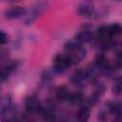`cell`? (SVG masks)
<instances>
[{
	"label": "cell",
	"instance_id": "1",
	"mask_svg": "<svg viewBox=\"0 0 122 122\" xmlns=\"http://www.w3.org/2000/svg\"><path fill=\"white\" fill-rule=\"evenodd\" d=\"M71 64L72 62L67 54H59L53 59V70L57 73H63Z\"/></svg>",
	"mask_w": 122,
	"mask_h": 122
},
{
	"label": "cell",
	"instance_id": "2",
	"mask_svg": "<svg viewBox=\"0 0 122 122\" xmlns=\"http://www.w3.org/2000/svg\"><path fill=\"white\" fill-rule=\"evenodd\" d=\"M91 78V72L86 70H78L76 71L72 76H71V81L78 86H84L88 80Z\"/></svg>",
	"mask_w": 122,
	"mask_h": 122
},
{
	"label": "cell",
	"instance_id": "3",
	"mask_svg": "<svg viewBox=\"0 0 122 122\" xmlns=\"http://www.w3.org/2000/svg\"><path fill=\"white\" fill-rule=\"evenodd\" d=\"M45 8H46V3H45V2H40V3L36 4V5L31 9V10L30 11L29 15L27 16V18H26V23H27V24L32 23V22L43 12V10H45Z\"/></svg>",
	"mask_w": 122,
	"mask_h": 122
},
{
	"label": "cell",
	"instance_id": "4",
	"mask_svg": "<svg viewBox=\"0 0 122 122\" xmlns=\"http://www.w3.org/2000/svg\"><path fill=\"white\" fill-rule=\"evenodd\" d=\"M26 13V10L22 7H12L5 10L4 15L7 19H15Z\"/></svg>",
	"mask_w": 122,
	"mask_h": 122
},
{
	"label": "cell",
	"instance_id": "5",
	"mask_svg": "<svg viewBox=\"0 0 122 122\" xmlns=\"http://www.w3.org/2000/svg\"><path fill=\"white\" fill-rule=\"evenodd\" d=\"M97 37L102 43L108 44L110 42L111 38L112 37L111 30H110V27H106V26L100 27L97 30Z\"/></svg>",
	"mask_w": 122,
	"mask_h": 122
},
{
	"label": "cell",
	"instance_id": "6",
	"mask_svg": "<svg viewBox=\"0 0 122 122\" xmlns=\"http://www.w3.org/2000/svg\"><path fill=\"white\" fill-rule=\"evenodd\" d=\"M25 106L28 112H33L40 109V102L35 96H29L25 100Z\"/></svg>",
	"mask_w": 122,
	"mask_h": 122
},
{
	"label": "cell",
	"instance_id": "7",
	"mask_svg": "<svg viewBox=\"0 0 122 122\" xmlns=\"http://www.w3.org/2000/svg\"><path fill=\"white\" fill-rule=\"evenodd\" d=\"M79 43H90L93 39V35L91 31L88 30H82L80 31L75 38Z\"/></svg>",
	"mask_w": 122,
	"mask_h": 122
},
{
	"label": "cell",
	"instance_id": "8",
	"mask_svg": "<svg viewBox=\"0 0 122 122\" xmlns=\"http://www.w3.org/2000/svg\"><path fill=\"white\" fill-rule=\"evenodd\" d=\"M71 92L65 88V87H60L56 90V97L59 99V100H62V101H65V100H68L70 99L71 97Z\"/></svg>",
	"mask_w": 122,
	"mask_h": 122
},
{
	"label": "cell",
	"instance_id": "9",
	"mask_svg": "<svg viewBox=\"0 0 122 122\" xmlns=\"http://www.w3.org/2000/svg\"><path fill=\"white\" fill-rule=\"evenodd\" d=\"M95 66L97 67V69L99 70H102V71H105V70H108L109 69V62H108V59L103 56V55H99L96 60H95Z\"/></svg>",
	"mask_w": 122,
	"mask_h": 122
},
{
	"label": "cell",
	"instance_id": "10",
	"mask_svg": "<svg viewBox=\"0 0 122 122\" xmlns=\"http://www.w3.org/2000/svg\"><path fill=\"white\" fill-rule=\"evenodd\" d=\"M90 113H91V109L88 106H83L80 108L79 112H78V117L80 120L82 121H86L89 119L90 117Z\"/></svg>",
	"mask_w": 122,
	"mask_h": 122
},
{
	"label": "cell",
	"instance_id": "11",
	"mask_svg": "<svg viewBox=\"0 0 122 122\" xmlns=\"http://www.w3.org/2000/svg\"><path fill=\"white\" fill-rule=\"evenodd\" d=\"M112 91L116 94H119V93L122 92V77L116 79V81H115V83L112 87Z\"/></svg>",
	"mask_w": 122,
	"mask_h": 122
},
{
	"label": "cell",
	"instance_id": "12",
	"mask_svg": "<svg viewBox=\"0 0 122 122\" xmlns=\"http://www.w3.org/2000/svg\"><path fill=\"white\" fill-rule=\"evenodd\" d=\"M69 101H71L72 104H80L83 101V97L80 93H71Z\"/></svg>",
	"mask_w": 122,
	"mask_h": 122
},
{
	"label": "cell",
	"instance_id": "13",
	"mask_svg": "<svg viewBox=\"0 0 122 122\" xmlns=\"http://www.w3.org/2000/svg\"><path fill=\"white\" fill-rule=\"evenodd\" d=\"M110 30H111V33L112 35H117L119 34L120 32H122V28L118 25V24H113L110 27Z\"/></svg>",
	"mask_w": 122,
	"mask_h": 122
},
{
	"label": "cell",
	"instance_id": "14",
	"mask_svg": "<svg viewBox=\"0 0 122 122\" xmlns=\"http://www.w3.org/2000/svg\"><path fill=\"white\" fill-rule=\"evenodd\" d=\"M43 118L45 120H53L54 119V114L50 110H45L43 112Z\"/></svg>",
	"mask_w": 122,
	"mask_h": 122
},
{
	"label": "cell",
	"instance_id": "15",
	"mask_svg": "<svg viewBox=\"0 0 122 122\" xmlns=\"http://www.w3.org/2000/svg\"><path fill=\"white\" fill-rule=\"evenodd\" d=\"M79 12H80L82 15L87 16V15H90V14H91V12H92V9H91V7L83 6V7H81V8L79 9Z\"/></svg>",
	"mask_w": 122,
	"mask_h": 122
},
{
	"label": "cell",
	"instance_id": "16",
	"mask_svg": "<svg viewBox=\"0 0 122 122\" xmlns=\"http://www.w3.org/2000/svg\"><path fill=\"white\" fill-rule=\"evenodd\" d=\"M0 42H1V44H6L8 42V35L3 30L0 33Z\"/></svg>",
	"mask_w": 122,
	"mask_h": 122
},
{
	"label": "cell",
	"instance_id": "17",
	"mask_svg": "<svg viewBox=\"0 0 122 122\" xmlns=\"http://www.w3.org/2000/svg\"><path fill=\"white\" fill-rule=\"evenodd\" d=\"M116 65L120 68H122V52H119L116 58Z\"/></svg>",
	"mask_w": 122,
	"mask_h": 122
},
{
	"label": "cell",
	"instance_id": "18",
	"mask_svg": "<svg viewBox=\"0 0 122 122\" xmlns=\"http://www.w3.org/2000/svg\"><path fill=\"white\" fill-rule=\"evenodd\" d=\"M7 1H10V2H16V1H20V0H7Z\"/></svg>",
	"mask_w": 122,
	"mask_h": 122
}]
</instances>
